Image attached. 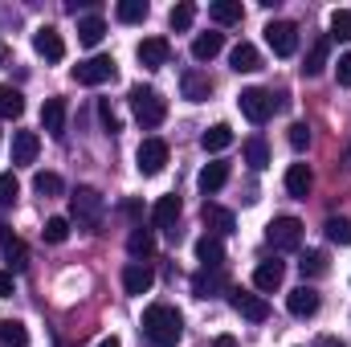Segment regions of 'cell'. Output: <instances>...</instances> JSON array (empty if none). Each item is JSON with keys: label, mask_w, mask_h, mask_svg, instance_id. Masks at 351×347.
Wrapping results in <instances>:
<instances>
[{"label": "cell", "mask_w": 351, "mask_h": 347, "mask_svg": "<svg viewBox=\"0 0 351 347\" xmlns=\"http://www.w3.org/2000/svg\"><path fill=\"white\" fill-rule=\"evenodd\" d=\"M221 49H225V37H221V33H200V37L192 41V58H196V62H213Z\"/></svg>", "instance_id": "29"}, {"label": "cell", "mask_w": 351, "mask_h": 347, "mask_svg": "<svg viewBox=\"0 0 351 347\" xmlns=\"http://www.w3.org/2000/svg\"><path fill=\"white\" fill-rule=\"evenodd\" d=\"M135 164H139L143 176H160L164 164H168V143L164 139H143L139 152H135Z\"/></svg>", "instance_id": "9"}, {"label": "cell", "mask_w": 351, "mask_h": 347, "mask_svg": "<svg viewBox=\"0 0 351 347\" xmlns=\"http://www.w3.org/2000/svg\"><path fill=\"white\" fill-rule=\"evenodd\" d=\"M41 237H45L49 246H62V241L70 237V221H66V217H49L45 229H41Z\"/></svg>", "instance_id": "38"}, {"label": "cell", "mask_w": 351, "mask_h": 347, "mask_svg": "<svg viewBox=\"0 0 351 347\" xmlns=\"http://www.w3.org/2000/svg\"><path fill=\"white\" fill-rule=\"evenodd\" d=\"M229 66H233L237 74H254V70H262V53H258L250 41H241V45H233V53H229Z\"/></svg>", "instance_id": "23"}, {"label": "cell", "mask_w": 351, "mask_h": 347, "mask_svg": "<svg viewBox=\"0 0 351 347\" xmlns=\"http://www.w3.org/2000/svg\"><path fill=\"white\" fill-rule=\"evenodd\" d=\"M196 184H200L204 196H208V192H221V188L229 184V164H221V160H217V164H204V172H200Z\"/></svg>", "instance_id": "28"}, {"label": "cell", "mask_w": 351, "mask_h": 347, "mask_svg": "<svg viewBox=\"0 0 351 347\" xmlns=\"http://www.w3.org/2000/svg\"><path fill=\"white\" fill-rule=\"evenodd\" d=\"M298 270H302V278H319V274H327V254L306 250V254H302V261H298Z\"/></svg>", "instance_id": "39"}, {"label": "cell", "mask_w": 351, "mask_h": 347, "mask_svg": "<svg viewBox=\"0 0 351 347\" xmlns=\"http://www.w3.org/2000/svg\"><path fill=\"white\" fill-rule=\"evenodd\" d=\"M311 184H315V176H311L306 164H290V168H286V192H290V196L306 200V196H311Z\"/></svg>", "instance_id": "24"}, {"label": "cell", "mask_w": 351, "mask_h": 347, "mask_svg": "<svg viewBox=\"0 0 351 347\" xmlns=\"http://www.w3.org/2000/svg\"><path fill=\"white\" fill-rule=\"evenodd\" d=\"M98 347H119V339H114V335H106V339H102Z\"/></svg>", "instance_id": "49"}, {"label": "cell", "mask_w": 351, "mask_h": 347, "mask_svg": "<svg viewBox=\"0 0 351 347\" xmlns=\"http://www.w3.org/2000/svg\"><path fill=\"white\" fill-rule=\"evenodd\" d=\"M0 254H4V261H8V270H25V261H29L25 241H21L12 229H0Z\"/></svg>", "instance_id": "19"}, {"label": "cell", "mask_w": 351, "mask_h": 347, "mask_svg": "<svg viewBox=\"0 0 351 347\" xmlns=\"http://www.w3.org/2000/svg\"><path fill=\"white\" fill-rule=\"evenodd\" d=\"M41 127H45L53 139L66 135V98H45V106H41Z\"/></svg>", "instance_id": "15"}, {"label": "cell", "mask_w": 351, "mask_h": 347, "mask_svg": "<svg viewBox=\"0 0 351 347\" xmlns=\"http://www.w3.org/2000/svg\"><path fill=\"white\" fill-rule=\"evenodd\" d=\"M37 152H41L37 131H16V135H12V164H33Z\"/></svg>", "instance_id": "20"}, {"label": "cell", "mask_w": 351, "mask_h": 347, "mask_svg": "<svg viewBox=\"0 0 351 347\" xmlns=\"http://www.w3.org/2000/svg\"><path fill=\"white\" fill-rule=\"evenodd\" d=\"M241 156H245V164H250L254 172H262V168H269V143H265L262 135L245 139V143H241Z\"/></svg>", "instance_id": "27"}, {"label": "cell", "mask_w": 351, "mask_h": 347, "mask_svg": "<svg viewBox=\"0 0 351 347\" xmlns=\"http://www.w3.org/2000/svg\"><path fill=\"white\" fill-rule=\"evenodd\" d=\"M323 229H327V237H331L335 246H351V221L348 217H331Z\"/></svg>", "instance_id": "40"}, {"label": "cell", "mask_w": 351, "mask_h": 347, "mask_svg": "<svg viewBox=\"0 0 351 347\" xmlns=\"http://www.w3.org/2000/svg\"><path fill=\"white\" fill-rule=\"evenodd\" d=\"M221 290H229V282H225L221 270H200V274H192V294H196V298H217Z\"/></svg>", "instance_id": "17"}, {"label": "cell", "mask_w": 351, "mask_h": 347, "mask_svg": "<svg viewBox=\"0 0 351 347\" xmlns=\"http://www.w3.org/2000/svg\"><path fill=\"white\" fill-rule=\"evenodd\" d=\"M127 98H131V115H135V123L143 131H152V127H160L168 119V102H164V94L156 86H131Z\"/></svg>", "instance_id": "3"}, {"label": "cell", "mask_w": 351, "mask_h": 347, "mask_svg": "<svg viewBox=\"0 0 351 347\" xmlns=\"http://www.w3.org/2000/svg\"><path fill=\"white\" fill-rule=\"evenodd\" d=\"M331 37L335 41H351V8H335L331 12Z\"/></svg>", "instance_id": "41"}, {"label": "cell", "mask_w": 351, "mask_h": 347, "mask_svg": "<svg viewBox=\"0 0 351 347\" xmlns=\"http://www.w3.org/2000/svg\"><path fill=\"white\" fill-rule=\"evenodd\" d=\"M196 261H200L204 270H221V261H225V246H221V237L204 233V237L196 241Z\"/></svg>", "instance_id": "21"}, {"label": "cell", "mask_w": 351, "mask_h": 347, "mask_svg": "<svg viewBox=\"0 0 351 347\" xmlns=\"http://www.w3.org/2000/svg\"><path fill=\"white\" fill-rule=\"evenodd\" d=\"M265 41H269V49H274L278 58H294V49H298V29H294L290 21H269V25H265Z\"/></svg>", "instance_id": "8"}, {"label": "cell", "mask_w": 351, "mask_h": 347, "mask_svg": "<svg viewBox=\"0 0 351 347\" xmlns=\"http://www.w3.org/2000/svg\"><path fill=\"white\" fill-rule=\"evenodd\" d=\"M176 221H180V196H176V192H168V196H160V200L152 204V225H156V229H164V233L176 241V237H180Z\"/></svg>", "instance_id": "10"}, {"label": "cell", "mask_w": 351, "mask_h": 347, "mask_svg": "<svg viewBox=\"0 0 351 347\" xmlns=\"http://www.w3.org/2000/svg\"><path fill=\"white\" fill-rule=\"evenodd\" d=\"M204 229L213 233V237H229L233 229H237V221H233V213L229 208H221V204H204Z\"/></svg>", "instance_id": "16"}, {"label": "cell", "mask_w": 351, "mask_h": 347, "mask_svg": "<svg viewBox=\"0 0 351 347\" xmlns=\"http://www.w3.org/2000/svg\"><path fill=\"white\" fill-rule=\"evenodd\" d=\"M143 335L152 347H176L184 335V315L168 302H152L143 311Z\"/></svg>", "instance_id": "1"}, {"label": "cell", "mask_w": 351, "mask_h": 347, "mask_svg": "<svg viewBox=\"0 0 351 347\" xmlns=\"http://www.w3.org/2000/svg\"><path fill=\"white\" fill-rule=\"evenodd\" d=\"M12 290H16V278H12V270H0V298H12Z\"/></svg>", "instance_id": "46"}, {"label": "cell", "mask_w": 351, "mask_h": 347, "mask_svg": "<svg viewBox=\"0 0 351 347\" xmlns=\"http://www.w3.org/2000/svg\"><path fill=\"white\" fill-rule=\"evenodd\" d=\"M152 286H156V274H152L147 261H131V265L123 270V290H127V294H147Z\"/></svg>", "instance_id": "13"}, {"label": "cell", "mask_w": 351, "mask_h": 347, "mask_svg": "<svg viewBox=\"0 0 351 347\" xmlns=\"http://www.w3.org/2000/svg\"><path fill=\"white\" fill-rule=\"evenodd\" d=\"M147 0H119V8H114V16L123 21V25H143L147 21Z\"/></svg>", "instance_id": "33"}, {"label": "cell", "mask_w": 351, "mask_h": 347, "mask_svg": "<svg viewBox=\"0 0 351 347\" xmlns=\"http://www.w3.org/2000/svg\"><path fill=\"white\" fill-rule=\"evenodd\" d=\"M286 139H290V147H294V152H306V147H311V127H306V123H294Z\"/></svg>", "instance_id": "44"}, {"label": "cell", "mask_w": 351, "mask_h": 347, "mask_svg": "<svg viewBox=\"0 0 351 347\" xmlns=\"http://www.w3.org/2000/svg\"><path fill=\"white\" fill-rule=\"evenodd\" d=\"M0 347H29V331L16 319H0Z\"/></svg>", "instance_id": "35"}, {"label": "cell", "mask_w": 351, "mask_h": 347, "mask_svg": "<svg viewBox=\"0 0 351 347\" xmlns=\"http://www.w3.org/2000/svg\"><path fill=\"white\" fill-rule=\"evenodd\" d=\"M135 58H139V66L160 70V66H168L172 45H168V37H143V41H139V49H135Z\"/></svg>", "instance_id": "11"}, {"label": "cell", "mask_w": 351, "mask_h": 347, "mask_svg": "<svg viewBox=\"0 0 351 347\" xmlns=\"http://www.w3.org/2000/svg\"><path fill=\"white\" fill-rule=\"evenodd\" d=\"M265 241L278 250V254H290L302 246V221L298 217H274L269 229H265Z\"/></svg>", "instance_id": "4"}, {"label": "cell", "mask_w": 351, "mask_h": 347, "mask_svg": "<svg viewBox=\"0 0 351 347\" xmlns=\"http://www.w3.org/2000/svg\"><path fill=\"white\" fill-rule=\"evenodd\" d=\"M180 90H184V98H188V102H208V94H213V78H208V74H200V70H184Z\"/></svg>", "instance_id": "18"}, {"label": "cell", "mask_w": 351, "mask_h": 347, "mask_svg": "<svg viewBox=\"0 0 351 347\" xmlns=\"http://www.w3.org/2000/svg\"><path fill=\"white\" fill-rule=\"evenodd\" d=\"M98 119H102L106 135H119V131H123V123H119V115H114V106H110V102H98Z\"/></svg>", "instance_id": "43"}, {"label": "cell", "mask_w": 351, "mask_h": 347, "mask_svg": "<svg viewBox=\"0 0 351 347\" xmlns=\"http://www.w3.org/2000/svg\"><path fill=\"white\" fill-rule=\"evenodd\" d=\"M114 74H119V66H114L110 53H98V58H86V62L74 66V82H78V86H102V82H114Z\"/></svg>", "instance_id": "5"}, {"label": "cell", "mask_w": 351, "mask_h": 347, "mask_svg": "<svg viewBox=\"0 0 351 347\" xmlns=\"http://www.w3.org/2000/svg\"><path fill=\"white\" fill-rule=\"evenodd\" d=\"M282 278H286V265H282V261H262V265L254 270V286H258L262 294H274V290L282 286Z\"/></svg>", "instance_id": "22"}, {"label": "cell", "mask_w": 351, "mask_h": 347, "mask_svg": "<svg viewBox=\"0 0 351 347\" xmlns=\"http://www.w3.org/2000/svg\"><path fill=\"white\" fill-rule=\"evenodd\" d=\"M327 53H331V37H319V41L311 45V53H306V66H302V74H306V78L323 74V66H327Z\"/></svg>", "instance_id": "31"}, {"label": "cell", "mask_w": 351, "mask_h": 347, "mask_svg": "<svg viewBox=\"0 0 351 347\" xmlns=\"http://www.w3.org/2000/svg\"><path fill=\"white\" fill-rule=\"evenodd\" d=\"M192 21H196V4H176L172 12H168V25H172V33H184V29H192Z\"/></svg>", "instance_id": "37"}, {"label": "cell", "mask_w": 351, "mask_h": 347, "mask_svg": "<svg viewBox=\"0 0 351 347\" xmlns=\"http://www.w3.org/2000/svg\"><path fill=\"white\" fill-rule=\"evenodd\" d=\"M16 196H21V184H16V176L4 172V176H0V208L16 204Z\"/></svg>", "instance_id": "42"}, {"label": "cell", "mask_w": 351, "mask_h": 347, "mask_svg": "<svg viewBox=\"0 0 351 347\" xmlns=\"http://www.w3.org/2000/svg\"><path fill=\"white\" fill-rule=\"evenodd\" d=\"M25 115V94L16 86H0V119H21Z\"/></svg>", "instance_id": "32"}, {"label": "cell", "mask_w": 351, "mask_h": 347, "mask_svg": "<svg viewBox=\"0 0 351 347\" xmlns=\"http://www.w3.org/2000/svg\"><path fill=\"white\" fill-rule=\"evenodd\" d=\"M229 143H233V127H229V123H217V127H208V131L200 135V147H204V152H213V156H217V152H225Z\"/></svg>", "instance_id": "30"}, {"label": "cell", "mask_w": 351, "mask_h": 347, "mask_svg": "<svg viewBox=\"0 0 351 347\" xmlns=\"http://www.w3.org/2000/svg\"><path fill=\"white\" fill-rule=\"evenodd\" d=\"M213 347H237V339H233V335H217V339H213Z\"/></svg>", "instance_id": "48"}, {"label": "cell", "mask_w": 351, "mask_h": 347, "mask_svg": "<svg viewBox=\"0 0 351 347\" xmlns=\"http://www.w3.org/2000/svg\"><path fill=\"white\" fill-rule=\"evenodd\" d=\"M229 307H233L241 319H250V323H265V319H269V302H265L258 290H245V286H233V290H229Z\"/></svg>", "instance_id": "6"}, {"label": "cell", "mask_w": 351, "mask_h": 347, "mask_svg": "<svg viewBox=\"0 0 351 347\" xmlns=\"http://www.w3.org/2000/svg\"><path fill=\"white\" fill-rule=\"evenodd\" d=\"M102 217H106V200L98 188H78L70 196V221L82 229V233H98L102 229Z\"/></svg>", "instance_id": "2"}, {"label": "cell", "mask_w": 351, "mask_h": 347, "mask_svg": "<svg viewBox=\"0 0 351 347\" xmlns=\"http://www.w3.org/2000/svg\"><path fill=\"white\" fill-rule=\"evenodd\" d=\"M335 78H339V86H351V53H343V58H339Z\"/></svg>", "instance_id": "45"}, {"label": "cell", "mask_w": 351, "mask_h": 347, "mask_svg": "<svg viewBox=\"0 0 351 347\" xmlns=\"http://www.w3.org/2000/svg\"><path fill=\"white\" fill-rule=\"evenodd\" d=\"M62 188H66V184H62L58 172H37L33 176V192H37V196H62Z\"/></svg>", "instance_id": "36"}, {"label": "cell", "mask_w": 351, "mask_h": 347, "mask_svg": "<svg viewBox=\"0 0 351 347\" xmlns=\"http://www.w3.org/2000/svg\"><path fill=\"white\" fill-rule=\"evenodd\" d=\"M102 37H106V21H102V16H82V21H78V41H82V45L94 49Z\"/></svg>", "instance_id": "34"}, {"label": "cell", "mask_w": 351, "mask_h": 347, "mask_svg": "<svg viewBox=\"0 0 351 347\" xmlns=\"http://www.w3.org/2000/svg\"><path fill=\"white\" fill-rule=\"evenodd\" d=\"M123 213H127L131 221H139V217H143V204H139V200H123Z\"/></svg>", "instance_id": "47"}, {"label": "cell", "mask_w": 351, "mask_h": 347, "mask_svg": "<svg viewBox=\"0 0 351 347\" xmlns=\"http://www.w3.org/2000/svg\"><path fill=\"white\" fill-rule=\"evenodd\" d=\"M208 16H213L217 25H241L245 8H241V0H213V4H208Z\"/></svg>", "instance_id": "26"}, {"label": "cell", "mask_w": 351, "mask_h": 347, "mask_svg": "<svg viewBox=\"0 0 351 347\" xmlns=\"http://www.w3.org/2000/svg\"><path fill=\"white\" fill-rule=\"evenodd\" d=\"M127 254H131L135 261L152 258V254H156V237H152V229L135 225V229H131V237H127Z\"/></svg>", "instance_id": "25"}, {"label": "cell", "mask_w": 351, "mask_h": 347, "mask_svg": "<svg viewBox=\"0 0 351 347\" xmlns=\"http://www.w3.org/2000/svg\"><path fill=\"white\" fill-rule=\"evenodd\" d=\"M33 49H37L45 62H62V58H66V41H62V33H58L53 25H41V29L33 33Z\"/></svg>", "instance_id": "12"}, {"label": "cell", "mask_w": 351, "mask_h": 347, "mask_svg": "<svg viewBox=\"0 0 351 347\" xmlns=\"http://www.w3.org/2000/svg\"><path fill=\"white\" fill-rule=\"evenodd\" d=\"M237 106H241V115L250 119V123H258L262 127L265 119L278 110L274 106V94L269 90H262V86H250V90H241V98H237Z\"/></svg>", "instance_id": "7"}, {"label": "cell", "mask_w": 351, "mask_h": 347, "mask_svg": "<svg viewBox=\"0 0 351 347\" xmlns=\"http://www.w3.org/2000/svg\"><path fill=\"white\" fill-rule=\"evenodd\" d=\"M286 311H290L294 319H311V315L319 311V290H315V286L290 290V294H286Z\"/></svg>", "instance_id": "14"}, {"label": "cell", "mask_w": 351, "mask_h": 347, "mask_svg": "<svg viewBox=\"0 0 351 347\" xmlns=\"http://www.w3.org/2000/svg\"><path fill=\"white\" fill-rule=\"evenodd\" d=\"M323 347H343V344H335V339H323Z\"/></svg>", "instance_id": "50"}]
</instances>
